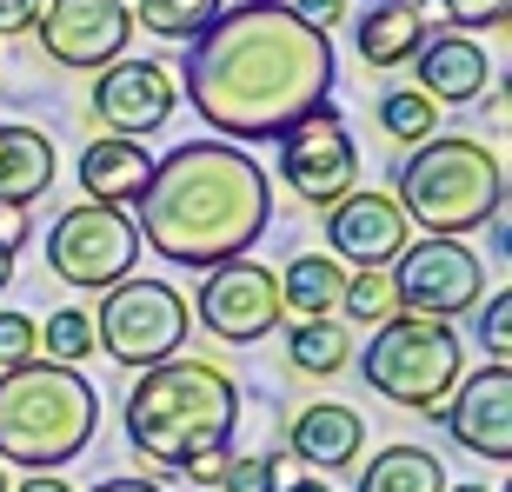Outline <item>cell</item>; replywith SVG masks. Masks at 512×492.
<instances>
[{
	"mask_svg": "<svg viewBox=\"0 0 512 492\" xmlns=\"http://www.w3.org/2000/svg\"><path fill=\"white\" fill-rule=\"evenodd\" d=\"M373 120H380V133L399 140V147H419V140L439 133V107L419 94V87H386V94L373 100Z\"/></svg>",
	"mask_w": 512,
	"mask_h": 492,
	"instance_id": "d4e9b609",
	"label": "cell"
},
{
	"mask_svg": "<svg viewBox=\"0 0 512 492\" xmlns=\"http://www.w3.org/2000/svg\"><path fill=\"white\" fill-rule=\"evenodd\" d=\"M180 107V87L160 60H114L94 74V94H87V114H94L100 133L114 140H147L160 133Z\"/></svg>",
	"mask_w": 512,
	"mask_h": 492,
	"instance_id": "5bb4252c",
	"label": "cell"
},
{
	"mask_svg": "<svg viewBox=\"0 0 512 492\" xmlns=\"http://www.w3.org/2000/svg\"><path fill=\"white\" fill-rule=\"evenodd\" d=\"M273 227V180L247 147L227 140H180L153 160L147 193L133 200V233L167 266L207 273L220 260H247Z\"/></svg>",
	"mask_w": 512,
	"mask_h": 492,
	"instance_id": "7a4b0ae2",
	"label": "cell"
},
{
	"mask_svg": "<svg viewBox=\"0 0 512 492\" xmlns=\"http://www.w3.org/2000/svg\"><path fill=\"white\" fill-rule=\"evenodd\" d=\"M406 67H413V87L433 100V107H473L479 94L499 87L493 60H486V47H479L473 34H426V47H419Z\"/></svg>",
	"mask_w": 512,
	"mask_h": 492,
	"instance_id": "2e32d148",
	"label": "cell"
},
{
	"mask_svg": "<svg viewBox=\"0 0 512 492\" xmlns=\"http://www.w3.org/2000/svg\"><path fill=\"white\" fill-rule=\"evenodd\" d=\"M147 173H153L147 140H114V133H94L74 160V180L87 187V200L94 207H120V213L147 193Z\"/></svg>",
	"mask_w": 512,
	"mask_h": 492,
	"instance_id": "ac0fdd59",
	"label": "cell"
},
{
	"mask_svg": "<svg viewBox=\"0 0 512 492\" xmlns=\"http://www.w3.org/2000/svg\"><path fill=\"white\" fill-rule=\"evenodd\" d=\"M286 14H300L313 34L333 40V27H340V20H353V0H286Z\"/></svg>",
	"mask_w": 512,
	"mask_h": 492,
	"instance_id": "1f68e13d",
	"label": "cell"
},
{
	"mask_svg": "<svg viewBox=\"0 0 512 492\" xmlns=\"http://www.w3.org/2000/svg\"><path fill=\"white\" fill-rule=\"evenodd\" d=\"M406 246H413V227L386 187H353L346 200L326 207V253L346 273H386Z\"/></svg>",
	"mask_w": 512,
	"mask_h": 492,
	"instance_id": "4fadbf2b",
	"label": "cell"
},
{
	"mask_svg": "<svg viewBox=\"0 0 512 492\" xmlns=\"http://www.w3.org/2000/svg\"><path fill=\"white\" fill-rule=\"evenodd\" d=\"M7 280H14V246H0V293H7Z\"/></svg>",
	"mask_w": 512,
	"mask_h": 492,
	"instance_id": "74e56055",
	"label": "cell"
},
{
	"mask_svg": "<svg viewBox=\"0 0 512 492\" xmlns=\"http://www.w3.org/2000/svg\"><path fill=\"white\" fill-rule=\"evenodd\" d=\"M333 80H340L333 40L286 14V0H273V7H227L200 40H187L173 87L213 127V140L260 147L280 140L293 120L320 114L333 100Z\"/></svg>",
	"mask_w": 512,
	"mask_h": 492,
	"instance_id": "6da1fadb",
	"label": "cell"
},
{
	"mask_svg": "<svg viewBox=\"0 0 512 492\" xmlns=\"http://www.w3.org/2000/svg\"><path fill=\"white\" fill-rule=\"evenodd\" d=\"M459 373H466V346L446 320H419V313H393L373 326L360 346V379L380 399L406 406V413L439 419V406L453 399Z\"/></svg>",
	"mask_w": 512,
	"mask_h": 492,
	"instance_id": "8992f818",
	"label": "cell"
},
{
	"mask_svg": "<svg viewBox=\"0 0 512 492\" xmlns=\"http://www.w3.org/2000/svg\"><path fill=\"white\" fill-rule=\"evenodd\" d=\"M340 286H346V266L333 253H293L280 273V320H333L340 313Z\"/></svg>",
	"mask_w": 512,
	"mask_h": 492,
	"instance_id": "44dd1931",
	"label": "cell"
},
{
	"mask_svg": "<svg viewBox=\"0 0 512 492\" xmlns=\"http://www.w3.org/2000/svg\"><path fill=\"white\" fill-rule=\"evenodd\" d=\"M273 173H280V187L293 193V200H306V207H333V200H346V193L360 187V147H353V133H346V120L333 114V100H326L320 114L293 120V127L273 140Z\"/></svg>",
	"mask_w": 512,
	"mask_h": 492,
	"instance_id": "9c48e42d",
	"label": "cell"
},
{
	"mask_svg": "<svg viewBox=\"0 0 512 492\" xmlns=\"http://www.w3.org/2000/svg\"><path fill=\"white\" fill-rule=\"evenodd\" d=\"M479 346H486V366L512 360V293L499 286L493 300H479Z\"/></svg>",
	"mask_w": 512,
	"mask_h": 492,
	"instance_id": "f546056e",
	"label": "cell"
},
{
	"mask_svg": "<svg viewBox=\"0 0 512 492\" xmlns=\"http://www.w3.org/2000/svg\"><path fill=\"white\" fill-rule=\"evenodd\" d=\"M94 426H100V393L87 386V373L54 360L0 373V466L60 473L67 459L94 446Z\"/></svg>",
	"mask_w": 512,
	"mask_h": 492,
	"instance_id": "5b68a950",
	"label": "cell"
},
{
	"mask_svg": "<svg viewBox=\"0 0 512 492\" xmlns=\"http://www.w3.org/2000/svg\"><path fill=\"white\" fill-rule=\"evenodd\" d=\"M426 14L439 7V20H453L459 34H479V27H506L512 20V0H419Z\"/></svg>",
	"mask_w": 512,
	"mask_h": 492,
	"instance_id": "4dcf8cb0",
	"label": "cell"
},
{
	"mask_svg": "<svg viewBox=\"0 0 512 492\" xmlns=\"http://www.w3.org/2000/svg\"><path fill=\"white\" fill-rule=\"evenodd\" d=\"M220 492H280V453H233L227 473H220Z\"/></svg>",
	"mask_w": 512,
	"mask_h": 492,
	"instance_id": "83f0119b",
	"label": "cell"
},
{
	"mask_svg": "<svg viewBox=\"0 0 512 492\" xmlns=\"http://www.w3.org/2000/svg\"><path fill=\"white\" fill-rule=\"evenodd\" d=\"M40 253H47V273H54V280L80 286V293H107V286L133 280L140 233H133V213L80 200V207H60V220L47 227Z\"/></svg>",
	"mask_w": 512,
	"mask_h": 492,
	"instance_id": "ba28073f",
	"label": "cell"
},
{
	"mask_svg": "<svg viewBox=\"0 0 512 492\" xmlns=\"http://www.w3.org/2000/svg\"><path fill=\"white\" fill-rule=\"evenodd\" d=\"M133 27H147L160 40H200L213 20L227 14V0H133Z\"/></svg>",
	"mask_w": 512,
	"mask_h": 492,
	"instance_id": "cb8c5ba5",
	"label": "cell"
},
{
	"mask_svg": "<svg viewBox=\"0 0 512 492\" xmlns=\"http://www.w3.org/2000/svg\"><path fill=\"white\" fill-rule=\"evenodd\" d=\"M233 7H273V0H233Z\"/></svg>",
	"mask_w": 512,
	"mask_h": 492,
	"instance_id": "ab89813d",
	"label": "cell"
},
{
	"mask_svg": "<svg viewBox=\"0 0 512 492\" xmlns=\"http://www.w3.org/2000/svg\"><path fill=\"white\" fill-rule=\"evenodd\" d=\"M393 200L406 227H426V240H459L506 213V160L486 140L433 133V140L406 147L393 173Z\"/></svg>",
	"mask_w": 512,
	"mask_h": 492,
	"instance_id": "277c9868",
	"label": "cell"
},
{
	"mask_svg": "<svg viewBox=\"0 0 512 492\" xmlns=\"http://www.w3.org/2000/svg\"><path fill=\"white\" fill-rule=\"evenodd\" d=\"M127 446L160 473H187L193 459L227 453L240 426V379L213 360H160L127 386L120 406Z\"/></svg>",
	"mask_w": 512,
	"mask_h": 492,
	"instance_id": "3957f363",
	"label": "cell"
},
{
	"mask_svg": "<svg viewBox=\"0 0 512 492\" xmlns=\"http://www.w3.org/2000/svg\"><path fill=\"white\" fill-rule=\"evenodd\" d=\"M439 426H446V439H453L459 453L506 466L512 459V366L459 373L453 399L439 406Z\"/></svg>",
	"mask_w": 512,
	"mask_h": 492,
	"instance_id": "9a60e30c",
	"label": "cell"
},
{
	"mask_svg": "<svg viewBox=\"0 0 512 492\" xmlns=\"http://www.w3.org/2000/svg\"><path fill=\"white\" fill-rule=\"evenodd\" d=\"M34 20H40V0H0V40L34 34Z\"/></svg>",
	"mask_w": 512,
	"mask_h": 492,
	"instance_id": "d6a6232c",
	"label": "cell"
},
{
	"mask_svg": "<svg viewBox=\"0 0 512 492\" xmlns=\"http://www.w3.org/2000/svg\"><path fill=\"white\" fill-rule=\"evenodd\" d=\"M27 227H34V220H27V207H0V246H27Z\"/></svg>",
	"mask_w": 512,
	"mask_h": 492,
	"instance_id": "836d02e7",
	"label": "cell"
},
{
	"mask_svg": "<svg viewBox=\"0 0 512 492\" xmlns=\"http://www.w3.org/2000/svg\"><path fill=\"white\" fill-rule=\"evenodd\" d=\"M94 320V353H107L114 366L147 373L160 360H180V346L193 333L187 300L173 293V280H120L100 293V306L87 313Z\"/></svg>",
	"mask_w": 512,
	"mask_h": 492,
	"instance_id": "52a82bcc",
	"label": "cell"
},
{
	"mask_svg": "<svg viewBox=\"0 0 512 492\" xmlns=\"http://www.w3.org/2000/svg\"><path fill=\"white\" fill-rule=\"evenodd\" d=\"M0 492H7V466H0Z\"/></svg>",
	"mask_w": 512,
	"mask_h": 492,
	"instance_id": "60d3db41",
	"label": "cell"
},
{
	"mask_svg": "<svg viewBox=\"0 0 512 492\" xmlns=\"http://www.w3.org/2000/svg\"><path fill=\"white\" fill-rule=\"evenodd\" d=\"M87 492H167V486H160V479H127L120 473V479H100V486H87Z\"/></svg>",
	"mask_w": 512,
	"mask_h": 492,
	"instance_id": "e575fe53",
	"label": "cell"
},
{
	"mask_svg": "<svg viewBox=\"0 0 512 492\" xmlns=\"http://www.w3.org/2000/svg\"><path fill=\"white\" fill-rule=\"evenodd\" d=\"M426 34H433V20L419 0H366L353 14V47L366 67H406L426 47Z\"/></svg>",
	"mask_w": 512,
	"mask_h": 492,
	"instance_id": "d6986e66",
	"label": "cell"
},
{
	"mask_svg": "<svg viewBox=\"0 0 512 492\" xmlns=\"http://www.w3.org/2000/svg\"><path fill=\"white\" fill-rule=\"evenodd\" d=\"M446 466H439L433 446H419V439H393L380 446L373 459H360V486L353 492H446Z\"/></svg>",
	"mask_w": 512,
	"mask_h": 492,
	"instance_id": "7402d4cb",
	"label": "cell"
},
{
	"mask_svg": "<svg viewBox=\"0 0 512 492\" xmlns=\"http://www.w3.org/2000/svg\"><path fill=\"white\" fill-rule=\"evenodd\" d=\"M353 360V333L340 320H300L286 326V366L300 379H333L340 366Z\"/></svg>",
	"mask_w": 512,
	"mask_h": 492,
	"instance_id": "603a6c76",
	"label": "cell"
},
{
	"mask_svg": "<svg viewBox=\"0 0 512 492\" xmlns=\"http://www.w3.org/2000/svg\"><path fill=\"white\" fill-rule=\"evenodd\" d=\"M280 492H333L320 473H306V479H280Z\"/></svg>",
	"mask_w": 512,
	"mask_h": 492,
	"instance_id": "8d00e7d4",
	"label": "cell"
},
{
	"mask_svg": "<svg viewBox=\"0 0 512 492\" xmlns=\"http://www.w3.org/2000/svg\"><path fill=\"white\" fill-rule=\"evenodd\" d=\"M286 453L313 466V473H346V466H360L366 453V419L360 406H346V399H313L300 413L286 419Z\"/></svg>",
	"mask_w": 512,
	"mask_h": 492,
	"instance_id": "e0dca14e",
	"label": "cell"
},
{
	"mask_svg": "<svg viewBox=\"0 0 512 492\" xmlns=\"http://www.w3.org/2000/svg\"><path fill=\"white\" fill-rule=\"evenodd\" d=\"M340 313H346V326H386L399 313V293H393V273H346V286H340Z\"/></svg>",
	"mask_w": 512,
	"mask_h": 492,
	"instance_id": "4316f807",
	"label": "cell"
},
{
	"mask_svg": "<svg viewBox=\"0 0 512 492\" xmlns=\"http://www.w3.org/2000/svg\"><path fill=\"white\" fill-rule=\"evenodd\" d=\"M446 492H486V486H479V479H466V486H446Z\"/></svg>",
	"mask_w": 512,
	"mask_h": 492,
	"instance_id": "f35d334b",
	"label": "cell"
},
{
	"mask_svg": "<svg viewBox=\"0 0 512 492\" xmlns=\"http://www.w3.org/2000/svg\"><path fill=\"white\" fill-rule=\"evenodd\" d=\"M40 360L74 366V373L94 360V320H87V306H54L40 320Z\"/></svg>",
	"mask_w": 512,
	"mask_h": 492,
	"instance_id": "484cf974",
	"label": "cell"
},
{
	"mask_svg": "<svg viewBox=\"0 0 512 492\" xmlns=\"http://www.w3.org/2000/svg\"><path fill=\"white\" fill-rule=\"evenodd\" d=\"M7 492H74V486H67L60 473H27L20 486H7Z\"/></svg>",
	"mask_w": 512,
	"mask_h": 492,
	"instance_id": "d590c367",
	"label": "cell"
},
{
	"mask_svg": "<svg viewBox=\"0 0 512 492\" xmlns=\"http://www.w3.org/2000/svg\"><path fill=\"white\" fill-rule=\"evenodd\" d=\"M34 360H40V320L14 313V306H0V373L34 366Z\"/></svg>",
	"mask_w": 512,
	"mask_h": 492,
	"instance_id": "f1b7e54d",
	"label": "cell"
},
{
	"mask_svg": "<svg viewBox=\"0 0 512 492\" xmlns=\"http://www.w3.org/2000/svg\"><path fill=\"white\" fill-rule=\"evenodd\" d=\"M34 40L54 67H74V74H100L127 60L133 40V14L127 0H40Z\"/></svg>",
	"mask_w": 512,
	"mask_h": 492,
	"instance_id": "7c38bea8",
	"label": "cell"
},
{
	"mask_svg": "<svg viewBox=\"0 0 512 492\" xmlns=\"http://www.w3.org/2000/svg\"><path fill=\"white\" fill-rule=\"evenodd\" d=\"M187 313L220 346H253L280 326V273L260 260H220V266H207V280L187 300Z\"/></svg>",
	"mask_w": 512,
	"mask_h": 492,
	"instance_id": "8fae6325",
	"label": "cell"
},
{
	"mask_svg": "<svg viewBox=\"0 0 512 492\" xmlns=\"http://www.w3.org/2000/svg\"><path fill=\"white\" fill-rule=\"evenodd\" d=\"M60 180V147L27 120H0V207H34Z\"/></svg>",
	"mask_w": 512,
	"mask_h": 492,
	"instance_id": "ffe728a7",
	"label": "cell"
},
{
	"mask_svg": "<svg viewBox=\"0 0 512 492\" xmlns=\"http://www.w3.org/2000/svg\"><path fill=\"white\" fill-rule=\"evenodd\" d=\"M386 273H393L399 313H419V320L453 326L459 313H473L486 300V260L466 240H413Z\"/></svg>",
	"mask_w": 512,
	"mask_h": 492,
	"instance_id": "30bf717a",
	"label": "cell"
}]
</instances>
